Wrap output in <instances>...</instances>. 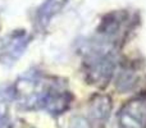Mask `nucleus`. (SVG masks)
Masks as SVG:
<instances>
[{"label": "nucleus", "mask_w": 146, "mask_h": 128, "mask_svg": "<svg viewBox=\"0 0 146 128\" xmlns=\"http://www.w3.org/2000/svg\"><path fill=\"white\" fill-rule=\"evenodd\" d=\"M13 95L23 110L44 109L51 115L66 113L73 101L66 81L37 70L18 78L13 86Z\"/></svg>", "instance_id": "nucleus-1"}, {"label": "nucleus", "mask_w": 146, "mask_h": 128, "mask_svg": "<svg viewBox=\"0 0 146 128\" xmlns=\"http://www.w3.org/2000/svg\"><path fill=\"white\" fill-rule=\"evenodd\" d=\"M82 73L86 83L105 87L110 82L117 64H118V49L92 37L83 45Z\"/></svg>", "instance_id": "nucleus-2"}, {"label": "nucleus", "mask_w": 146, "mask_h": 128, "mask_svg": "<svg viewBox=\"0 0 146 128\" xmlns=\"http://www.w3.org/2000/svg\"><path fill=\"white\" fill-rule=\"evenodd\" d=\"M135 18L127 10H114L101 19L95 37L119 49L135 27Z\"/></svg>", "instance_id": "nucleus-3"}, {"label": "nucleus", "mask_w": 146, "mask_h": 128, "mask_svg": "<svg viewBox=\"0 0 146 128\" xmlns=\"http://www.w3.org/2000/svg\"><path fill=\"white\" fill-rule=\"evenodd\" d=\"M118 128H146V96L126 101L117 114Z\"/></svg>", "instance_id": "nucleus-4"}, {"label": "nucleus", "mask_w": 146, "mask_h": 128, "mask_svg": "<svg viewBox=\"0 0 146 128\" xmlns=\"http://www.w3.org/2000/svg\"><path fill=\"white\" fill-rule=\"evenodd\" d=\"M32 36L25 30L13 31L0 40V63L13 64L22 56Z\"/></svg>", "instance_id": "nucleus-5"}, {"label": "nucleus", "mask_w": 146, "mask_h": 128, "mask_svg": "<svg viewBox=\"0 0 146 128\" xmlns=\"http://www.w3.org/2000/svg\"><path fill=\"white\" fill-rule=\"evenodd\" d=\"M111 108H113V103L109 95H104V94L95 95L90 100V106H88L91 121L96 126H104L109 119Z\"/></svg>", "instance_id": "nucleus-6"}, {"label": "nucleus", "mask_w": 146, "mask_h": 128, "mask_svg": "<svg viewBox=\"0 0 146 128\" xmlns=\"http://www.w3.org/2000/svg\"><path fill=\"white\" fill-rule=\"evenodd\" d=\"M142 78V68L139 64L129 63L121 68L117 77V88L122 94L131 91L139 86Z\"/></svg>", "instance_id": "nucleus-7"}, {"label": "nucleus", "mask_w": 146, "mask_h": 128, "mask_svg": "<svg viewBox=\"0 0 146 128\" xmlns=\"http://www.w3.org/2000/svg\"><path fill=\"white\" fill-rule=\"evenodd\" d=\"M68 1L69 0H45L36 12V23L38 27L41 30L48 27L50 21L62 12Z\"/></svg>", "instance_id": "nucleus-8"}, {"label": "nucleus", "mask_w": 146, "mask_h": 128, "mask_svg": "<svg viewBox=\"0 0 146 128\" xmlns=\"http://www.w3.org/2000/svg\"><path fill=\"white\" fill-rule=\"evenodd\" d=\"M13 100H14L13 87H0V119L8 117V109Z\"/></svg>", "instance_id": "nucleus-9"}, {"label": "nucleus", "mask_w": 146, "mask_h": 128, "mask_svg": "<svg viewBox=\"0 0 146 128\" xmlns=\"http://www.w3.org/2000/svg\"><path fill=\"white\" fill-rule=\"evenodd\" d=\"M69 128H91V127L87 119L82 118V117H76V118L72 119Z\"/></svg>", "instance_id": "nucleus-10"}, {"label": "nucleus", "mask_w": 146, "mask_h": 128, "mask_svg": "<svg viewBox=\"0 0 146 128\" xmlns=\"http://www.w3.org/2000/svg\"><path fill=\"white\" fill-rule=\"evenodd\" d=\"M0 128H12V123H10V121H9L8 117L0 119Z\"/></svg>", "instance_id": "nucleus-11"}]
</instances>
